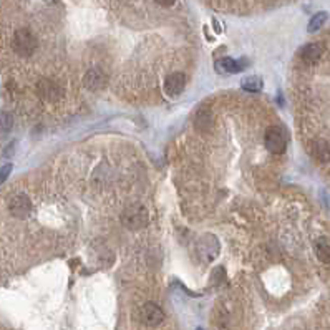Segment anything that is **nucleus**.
<instances>
[{"instance_id":"nucleus-9","label":"nucleus","mask_w":330,"mask_h":330,"mask_svg":"<svg viewBox=\"0 0 330 330\" xmlns=\"http://www.w3.org/2000/svg\"><path fill=\"white\" fill-rule=\"evenodd\" d=\"M299 57L302 58L303 62L314 63L322 57V47L319 43H307V45H303V47L300 48Z\"/></svg>"},{"instance_id":"nucleus-1","label":"nucleus","mask_w":330,"mask_h":330,"mask_svg":"<svg viewBox=\"0 0 330 330\" xmlns=\"http://www.w3.org/2000/svg\"><path fill=\"white\" fill-rule=\"evenodd\" d=\"M14 48L20 57H30L37 50V38L29 29H20L15 32Z\"/></svg>"},{"instance_id":"nucleus-7","label":"nucleus","mask_w":330,"mask_h":330,"mask_svg":"<svg viewBox=\"0 0 330 330\" xmlns=\"http://www.w3.org/2000/svg\"><path fill=\"white\" fill-rule=\"evenodd\" d=\"M37 93L47 101H55L58 96H62V88L52 80H40L37 83Z\"/></svg>"},{"instance_id":"nucleus-14","label":"nucleus","mask_w":330,"mask_h":330,"mask_svg":"<svg viewBox=\"0 0 330 330\" xmlns=\"http://www.w3.org/2000/svg\"><path fill=\"white\" fill-rule=\"evenodd\" d=\"M327 20V12H320V14H315L312 18H310V22H309V32H317V30H320V27L323 23H325Z\"/></svg>"},{"instance_id":"nucleus-20","label":"nucleus","mask_w":330,"mask_h":330,"mask_svg":"<svg viewBox=\"0 0 330 330\" xmlns=\"http://www.w3.org/2000/svg\"><path fill=\"white\" fill-rule=\"evenodd\" d=\"M197 330H202V328H197Z\"/></svg>"},{"instance_id":"nucleus-11","label":"nucleus","mask_w":330,"mask_h":330,"mask_svg":"<svg viewBox=\"0 0 330 330\" xmlns=\"http://www.w3.org/2000/svg\"><path fill=\"white\" fill-rule=\"evenodd\" d=\"M214 118L211 115L209 110H201L199 113L196 115V128L197 131H209L213 128Z\"/></svg>"},{"instance_id":"nucleus-8","label":"nucleus","mask_w":330,"mask_h":330,"mask_svg":"<svg viewBox=\"0 0 330 330\" xmlns=\"http://www.w3.org/2000/svg\"><path fill=\"white\" fill-rule=\"evenodd\" d=\"M244 65L246 63H241L237 60H233V58H227L224 57L221 60H217L214 63L216 70L219 71V73H239V71L244 68Z\"/></svg>"},{"instance_id":"nucleus-15","label":"nucleus","mask_w":330,"mask_h":330,"mask_svg":"<svg viewBox=\"0 0 330 330\" xmlns=\"http://www.w3.org/2000/svg\"><path fill=\"white\" fill-rule=\"evenodd\" d=\"M314 155L319 161H328V144L325 141H317L314 146Z\"/></svg>"},{"instance_id":"nucleus-16","label":"nucleus","mask_w":330,"mask_h":330,"mask_svg":"<svg viewBox=\"0 0 330 330\" xmlns=\"http://www.w3.org/2000/svg\"><path fill=\"white\" fill-rule=\"evenodd\" d=\"M10 173H12V164L10 163L4 164V166L0 168V184L7 181V177L10 176Z\"/></svg>"},{"instance_id":"nucleus-19","label":"nucleus","mask_w":330,"mask_h":330,"mask_svg":"<svg viewBox=\"0 0 330 330\" xmlns=\"http://www.w3.org/2000/svg\"><path fill=\"white\" fill-rule=\"evenodd\" d=\"M14 148H15V143H10L9 146H7V151H5L4 155H5V156H10L12 153H14Z\"/></svg>"},{"instance_id":"nucleus-10","label":"nucleus","mask_w":330,"mask_h":330,"mask_svg":"<svg viewBox=\"0 0 330 330\" xmlns=\"http://www.w3.org/2000/svg\"><path fill=\"white\" fill-rule=\"evenodd\" d=\"M85 85L90 88V90H98L101 88L105 85V73L101 70L93 68L90 70L87 75H85Z\"/></svg>"},{"instance_id":"nucleus-3","label":"nucleus","mask_w":330,"mask_h":330,"mask_svg":"<svg viewBox=\"0 0 330 330\" xmlns=\"http://www.w3.org/2000/svg\"><path fill=\"white\" fill-rule=\"evenodd\" d=\"M266 148L270 151L272 155H282L286 151L287 146V141H286V136H284L282 130L279 126H270L266 131Z\"/></svg>"},{"instance_id":"nucleus-12","label":"nucleus","mask_w":330,"mask_h":330,"mask_svg":"<svg viewBox=\"0 0 330 330\" xmlns=\"http://www.w3.org/2000/svg\"><path fill=\"white\" fill-rule=\"evenodd\" d=\"M315 254L322 262H325V264L330 262V244H328L327 237H320V239L315 242Z\"/></svg>"},{"instance_id":"nucleus-4","label":"nucleus","mask_w":330,"mask_h":330,"mask_svg":"<svg viewBox=\"0 0 330 330\" xmlns=\"http://www.w3.org/2000/svg\"><path fill=\"white\" fill-rule=\"evenodd\" d=\"M163 319H164V314H163L161 307H158L153 302L144 303V306L140 309V320L144 323V325L156 327L163 322Z\"/></svg>"},{"instance_id":"nucleus-17","label":"nucleus","mask_w":330,"mask_h":330,"mask_svg":"<svg viewBox=\"0 0 330 330\" xmlns=\"http://www.w3.org/2000/svg\"><path fill=\"white\" fill-rule=\"evenodd\" d=\"M0 128H2V131H9L12 128V118L9 115H0Z\"/></svg>"},{"instance_id":"nucleus-2","label":"nucleus","mask_w":330,"mask_h":330,"mask_svg":"<svg viewBox=\"0 0 330 330\" xmlns=\"http://www.w3.org/2000/svg\"><path fill=\"white\" fill-rule=\"evenodd\" d=\"M148 209L144 206H131L124 211L123 214V224L130 229H141L148 224Z\"/></svg>"},{"instance_id":"nucleus-6","label":"nucleus","mask_w":330,"mask_h":330,"mask_svg":"<svg viewBox=\"0 0 330 330\" xmlns=\"http://www.w3.org/2000/svg\"><path fill=\"white\" fill-rule=\"evenodd\" d=\"M184 87H186V77L180 71H174V73L168 75V78L164 80V90L169 96H177L183 93Z\"/></svg>"},{"instance_id":"nucleus-5","label":"nucleus","mask_w":330,"mask_h":330,"mask_svg":"<svg viewBox=\"0 0 330 330\" xmlns=\"http://www.w3.org/2000/svg\"><path fill=\"white\" fill-rule=\"evenodd\" d=\"M9 211L12 216L18 217V219H25L30 211H32V202L27 194H15L9 202Z\"/></svg>"},{"instance_id":"nucleus-13","label":"nucleus","mask_w":330,"mask_h":330,"mask_svg":"<svg viewBox=\"0 0 330 330\" xmlns=\"http://www.w3.org/2000/svg\"><path fill=\"white\" fill-rule=\"evenodd\" d=\"M241 87H242V90L249 91V93H257V91L262 90V80L259 77H247L242 80Z\"/></svg>"},{"instance_id":"nucleus-18","label":"nucleus","mask_w":330,"mask_h":330,"mask_svg":"<svg viewBox=\"0 0 330 330\" xmlns=\"http://www.w3.org/2000/svg\"><path fill=\"white\" fill-rule=\"evenodd\" d=\"M160 5H164V7H171V5L176 4V0H156Z\"/></svg>"}]
</instances>
